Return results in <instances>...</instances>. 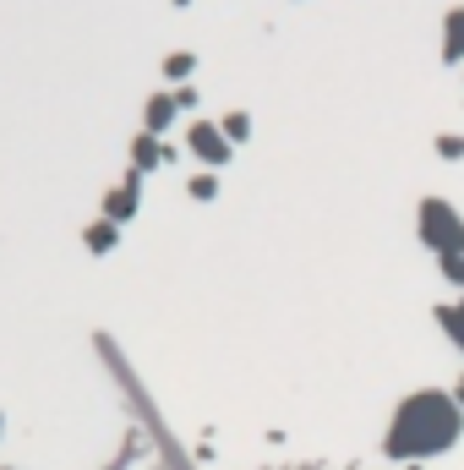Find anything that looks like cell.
Wrapping results in <instances>:
<instances>
[{
	"label": "cell",
	"mask_w": 464,
	"mask_h": 470,
	"mask_svg": "<svg viewBox=\"0 0 464 470\" xmlns=\"http://www.w3.org/2000/svg\"><path fill=\"white\" fill-rule=\"evenodd\" d=\"M464 438V405L459 394L448 388H416L399 399V411L388 421V438H382V454L393 465H426L448 448H459Z\"/></svg>",
	"instance_id": "obj_1"
},
{
	"label": "cell",
	"mask_w": 464,
	"mask_h": 470,
	"mask_svg": "<svg viewBox=\"0 0 464 470\" xmlns=\"http://www.w3.org/2000/svg\"><path fill=\"white\" fill-rule=\"evenodd\" d=\"M437 154L453 164V159H464V137H453V131H442V137H437Z\"/></svg>",
	"instance_id": "obj_13"
},
{
	"label": "cell",
	"mask_w": 464,
	"mask_h": 470,
	"mask_svg": "<svg viewBox=\"0 0 464 470\" xmlns=\"http://www.w3.org/2000/svg\"><path fill=\"white\" fill-rule=\"evenodd\" d=\"M191 72H197V55H191V49H175V55L164 60V77H170V83H186Z\"/></svg>",
	"instance_id": "obj_10"
},
{
	"label": "cell",
	"mask_w": 464,
	"mask_h": 470,
	"mask_svg": "<svg viewBox=\"0 0 464 470\" xmlns=\"http://www.w3.org/2000/svg\"><path fill=\"white\" fill-rule=\"evenodd\" d=\"M186 191L197 197V203H214V197H219V175H214V170H203V175H191V181H186Z\"/></svg>",
	"instance_id": "obj_11"
},
{
	"label": "cell",
	"mask_w": 464,
	"mask_h": 470,
	"mask_svg": "<svg viewBox=\"0 0 464 470\" xmlns=\"http://www.w3.org/2000/svg\"><path fill=\"white\" fill-rule=\"evenodd\" d=\"M442 66H464V6L442 17Z\"/></svg>",
	"instance_id": "obj_7"
},
{
	"label": "cell",
	"mask_w": 464,
	"mask_h": 470,
	"mask_svg": "<svg viewBox=\"0 0 464 470\" xmlns=\"http://www.w3.org/2000/svg\"><path fill=\"white\" fill-rule=\"evenodd\" d=\"M137 203H143V175L131 170L120 186H109V191H104V219H109V225H126L131 214H137Z\"/></svg>",
	"instance_id": "obj_4"
},
{
	"label": "cell",
	"mask_w": 464,
	"mask_h": 470,
	"mask_svg": "<svg viewBox=\"0 0 464 470\" xmlns=\"http://www.w3.org/2000/svg\"><path fill=\"white\" fill-rule=\"evenodd\" d=\"M170 159V148L153 137V131H137V137H131V170H137V175H148V170H159Z\"/></svg>",
	"instance_id": "obj_5"
},
{
	"label": "cell",
	"mask_w": 464,
	"mask_h": 470,
	"mask_svg": "<svg viewBox=\"0 0 464 470\" xmlns=\"http://www.w3.org/2000/svg\"><path fill=\"white\" fill-rule=\"evenodd\" d=\"M453 394H459V405H464V377H459V388H453Z\"/></svg>",
	"instance_id": "obj_14"
},
{
	"label": "cell",
	"mask_w": 464,
	"mask_h": 470,
	"mask_svg": "<svg viewBox=\"0 0 464 470\" xmlns=\"http://www.w3.org/2000/svg\"><path fill=\"white\" fill-rule=\"evenodd\" d=\"M437 323H442V333H448V340L464 350V296H459L453 306H437Z\"/></svg>",
	"instance_id": "obj_9"
},
{
	"label": "cell",
	"mask_w": 464,
	"mask_h": 470,
	"mask_svg": "<svg viewBox=\"0 0 464 470\" xmlns=\"http://www.w3.org/2000/svg\"><path fill=\"white\" fill-rule=\"evenodd\" d=\"M83 246H88L93 257H104V252H115V246H120V225H109V219H93V225L83 230Z\"/></svg>",
	"instance_id": "obj_8"
},
{
	"label": "cell",
	"mask_w": 464,
	"mask_h": 470,
	"mask_svg": "<svg viewBox=\"0 0 464 470\" xmlns=\"http://www.w3.org/2000/svg\"><path fill=\"white\" fill-rule=\"evenodd\" d=\"M416 235L437 252V257H464V214L442 197H426L416 208Z\"/></svg>",
	"instance_id": "obj_2"
},
{
	"label": "cell",
	"mask_w": 464,
	"mask_h": 470,
	"mask_svg": "<svg viewBox=\"0 0 464 470\" xmlns=\"http://www.w3.org/2000/svg\"><path fill=\"white\" fill-rule=\"evenodd\" d=\"M186 148H191L197 164H208V170H224L230 154H235V143L224 137V126H219V120H197V126L186 131Z\"/></svg>",
	"instance_id": "obj_3"
},
{
	"label": "cell",
	"mask_w": 464,
	"mask_h": 470,
	"mask_svg": "<svg viewBox=\"0 0 464 470\" xmlns=\"http://www.w3.org/2000/svg\"><path fill=\"white\" fill-rule=\"evenodd\" d=\"M175 115H180L175 93H153V99H148V110H143V131H153V137H164V131L175 126Z\"/></svg>",
	"instance_id": "obj_6"
},
{
	"label": "cell",
	"mask_w": 464,
	"mask_h": 470,
	"mask_svg": "<svg viewBox=\"0 0 464 470\" xmlns=\"http://www.w3.org/2000/svg\"><path fill=\"white\" fill-rule=\"evenodd\" d=\"M0 438H6V416H0Z\"/></svg>",
	"instance_id": "obj_15"
},
{
	"label": "cell",
	"mask_w": 464,
	"mask_h": 470,
	"mask_svg": "<svg viewBox=\"0 0 464 470\" xmlns=\"http://www.w3.org/2000/svg\"><path fill=\"white\" fill-rule=\"evenodd\" d=\"M219 126H224V137H230V143H246V137H251V115H246V110H230Z\"/></svg>",
	"instance_id": "obj_12"
}]
</instances>
